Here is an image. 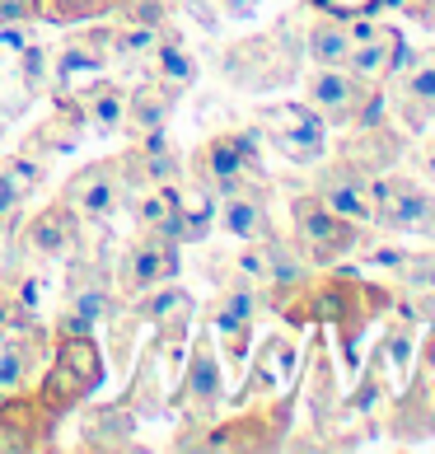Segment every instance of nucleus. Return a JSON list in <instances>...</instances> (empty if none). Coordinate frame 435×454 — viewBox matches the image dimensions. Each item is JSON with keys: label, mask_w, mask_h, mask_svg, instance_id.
Here are the masks:
<instances>
[{"label": "nucleus", "mask_w": 435, "mask_h": 454, "mask_svg": "<svg viewBox=\"0 0 435 454\" xmlns=\"http://www.w3.org/2000/svg\"><path fill=\"white\" fill-rule=\"evenodd\" d=\"M98 384H104V347L89 333H61L52 347L43 380H38V398L52 408L57 417H66L71 408H80Z\"/></svg>", "instance_id": "obj_1"}, {"label": "nucleus", "mask_w": 435, "mask_h": 454, "mask_svg": "<svg viewBox=\"0 0 435 454\" xmlns=\"http://www.w3.org/2000/svg\"><path fill=\"white\" fill-rule=\"evenodd\" d=\"M291 225H295V244L309 258V267H332L361 244V225L338 215V211H328L314 192L291 201Z\"/></svg>", "instance_id": "obj_2"}, {"label": "nucleus", "mask_w": 435, "mask_h": 454, "mask_svg": "<svg viewBox=\"0 0 435 454\" xmlns=\"http://www.w3.org/2000/svg\"><path fill=\"white\" fill-rule=\"evenodd\" d=\"M379 85H365L346 66H319L309 75V108L332 127H370L379 117Z\"/></svg>", "instance_id": "obj_3"}, {"label": "nucleus", "mask_w": 435, "mask_h": 454, "mask_svg": "<svg viewBox=\"0 0 435 454\" xmlns=\"http://www.w3.org/2000/svg\"><path fill=\"white\" fill-rule=\"evenodd\" d=\"M370 207H375L370 225L389 234H435V197L403 174H375Z\"/></svg>", "instance_id": "obj_4"}, {"label": "nucleus", "mask_w": 435, "mask_h": 454, "mask_svg": "<svg viewBox=\"0 0 435 454\" xmlns=\"http://www.w3.org/2000/svg\"><path fill=\"white\" fill-rule=\"evenodd\" d=\"M258 169H262V160H258V131H225V137H211L192 155L197 183H206V188L221 192V197L248 188V178H258Z\"/></svg>", "instance_id": "obj_5"}, {"label": "nucleus", "mask_w": 435, "mask_h": 454, "mask_svg": "<svg viewBox=\"0 0 435 454\" xmlns=\"http://www.w3.org/2000/svg\"><path fill=\"white\" fill-rule=\"evenodd\" d=\"M127 197V178H122V160H98V164H85L66 178L61 188V201L71 207L80 221H94V225H108L117 207Z\"/></svg>", "instance_id": "obj_6"}, {"label": "nucleus", "mask_w": 435, "mask_h": 454, "mask_svg": "<svg viewBox=\"0 0 435 454\" xmlns=\"http://www.w3.org/2000/svg\"><path fill=\"white\" fill-rule=\"evenodd\" d=\"M258 122L267 127V137L276 141V150L295 164H319L323 145H328V122L319 108L309 104H272L258 113Z\"/></svg>", "instance_id": "obj_7"}, {"label": "nucleus", "mask_w": 435, "mask_h": 454, "mask_svg": "<svg viewBox=\"0 0 435 454\" xmlns=\"http://www.w3.org/2000/svg\"><path fill=\"white\" fill-rule=\"evenodd\" d=\"M178 277V239L169 234H155V230H141V239L122 254V267H117V291L127 300H136L155 286L174 281Z\"/></svg>", "instance_id": "obj_8"}, {"label": "nucleus", "mask_w": 435, "mask_h": 454, "mask_svg": "<svg viewBox=\"0 0 435 454\" xmlns=\"http://www.w3.org/2000/svg\"><path fill=\"white\" fill-rule=\"evenodd\" d=\"M57 431V412L38 394H10L0 398V454L14 450H47Z\"/></svg>", "instance_id": "obj_9"}, {"label": "nucleus", "mask_w": 435, "mask_h": 454, "mask_svg": "<svg viewBox=\"0 0 435 454\" xmlns=\"http://www.w3.org/2000/svg\"><path fill=\"white\" fill-rule=\"evenodd\" d=\"M221 398H225V375H221V361H215L211 338L202 333V338L192 342L188 370H183V380H178L174 408H183V412L192 417V422H206V417L221 408Z\"/></svg>", "instance_id": "obj_10"}, {"label": "nucleus", "mask_w": 435, "mask_h": 454, "mask_svg": "<svg viewBox=\"0 0 435 454\" xmlns=\"http://www.w3.org/2000/svg\"><path fill=\"white\" fill-rule=\"evenodd\" d=\"M314 197H319L328 211H338V215H346V221H356V225H370V221H375L370 174H365L356 160L323 164L319 178H314Z\"/></svg>", "instance_id": "obj_11"}, {"label": "nucleus", "mask_w": 435, "mask_h": 454, "mask_svg": "<svg viewBox=\"0 0 435 454\" xmlns=\"http://www.w3.org/2000/svg\"><path fill=\"white\" fill-rule=\"evenodd\" d=\"M389 80H398L393 85V108H398V117H403V127L426 131L435 122V52L408 57Z\"/></svg>", "instance_id": "obj_12"}, {"label": "nucleus", "mask_w": 435, "mask_h": 454, "mask_svg": "<svg viewBox=\"0 0 435 454\" xmlns=\"http://www.w3.org/2000/svg\"><path fill=\"white\" fill-rule=\"evenodd\" d=\"M412 52H408V43H403V33H398L393 24H379L365 43L351 47V57H346V71L365 80V85H384L398 66H403Z\"/></svg>", "instance_id": "obj_13"}, {"label": "nucleus", "mask_w": 435, "mask_h": 454, "mask_svg": "<svg viewBox=\"0 0 435 454\" xmlns=\"http://www.w3.org/2000/svg\"><path fill=\"white\" fill-rule=\"evenodd\" d=\"M253 318H258V291H253L248 281L229 286V291L211 305V324H215V333L225 338L229 361H244L248 333H253Z\"/></svg>", "instance_id": "obj_14"}, {"label": "nucleus", "mask_w": 435, "mask_h": 454, "mask_svg": "<svg viewBox=\"0 0 435 454\" xmlns=\"http://www.w3.org/2000/svg\"><path fill=\"white\" fill-rule=\"evenodd\" d=\"M80 215L66 207V201H57V207H47V211H38L28 221V230H24V244L33 248L38 258H61V254H71V248L80 244Z\"/></svg>", "instance_id": "obj_15"}, {"label": "nucleus", "mask_w": 435, "mask_h": 454, "mask_svg": "<svg viewBox=\"0 0 435 454\" xmlns=\"http://www.w3.org/2000/svg\"><path fill=\"white\" fill-rule=\"evenodd\" d=\"M75 98L80 117H85V131H94V137H113V131L127 127V90L113 85V80H89Z\"/></svg>", "instance_id": "obj_16"}, {"label": "nucleus", "mask_w": 435, "mask_h": 454, "mask_svg": "<svg viewBox=\"0 0 435 454\" xmlns=\"http://www.w3.org/2000/svg\"><path fill=\"white\" fill-rule=\"evenodd\" d=\"M131 431H136V417H131L127 403H104V408L85 412V435H80V450H127Z\"/></svg>", "instance_id": "obj_17"}, {"label": "nucleus", "mask_w": 435, "mask_h": 454, "mask_svg": "<svg viewBox=\"0 0 435 454\" xmlns=\"http://www.w3.org/2000/svg\"><path fill=\"white\" fill-rule=\"evenodd\" d=\"M215 225H221L229 239H267L272 234V225H267V211H262V201L258 197H248L244 188L239 192H225V201L215 207Z\"/></svg>", "instance_id": "obj_18"}, {"label": "nucleus", "mask_w": 435, "mask_h": 454, "mask_svg": "<svg viewBox=\"0 0 435 454\" xmlns=\"http://www.w3.org/2000/svg\"><path fill=\"white\" fill-rule=\"evenodd\" d=\"M136 221H141V230L169 234V239L183 244V192H178V183H155V188L136 201Z\"/></svg>", "instance_id": "obj_19"}, {"label": "nucleus", "mask_w": 435, "mask_h": 454, "mask_svg": "<svg viewBox=\"0 0 435 454\" xmlns=\"http://www.w3.org/2000/svg\"><path fill=\"white\" fill-rule=\"evenodd\" d=\"M174 104H178V90H174V85H164V80H150V85H141V90H131V94H127V127L155 131V127L169 122Z\"/></svg>", "instance_id": "obj_20"}, {"label": "nucleus", "mask_w": 435, "mask_h": 454, "mask_svg": "<svg viewBox=\"0 0 435 454\" xmlns=\"http://www.w3.org/2000/svg\"><path fill=\"white\" fill-rule=\"evenodd\" d=\"M131 314L136 318H145V324H188L192 318V295L183 291V286H174V281H164V286H155V291H145V295H136L131 300Z\"/></svg>", "instance_id": "obj_21"}, {"label": "nucleus", "mask_w": 435, "mask_h": 454, "mask_svg": "<svg viewBox=\"0 0 435 454\" xmlns=\"http://www.w3.org/2000/svg\"><path fill=\"white\" fill-rule=\"evenodd\" d=\"M43 188V169L33 160H0V215L19 211Z\"/></svg>", "instance_id": "obj_22"}, {"label": "nucleus", "mask_w": 435, "mask_h": 454, "mask_svg": "<svg viewBox=\"0 0 435 454\" xmlns=\"http://www.w3.org/2000/svg\"><path fill=\"white\" fill-rule=\"evenodd\" d=\"M309 61L314 66H346L351 57V33H346V20H332V14H323L319 24L309 28Z\"/></svg>", "instance_id": "obj_23"}, {"label": "nucleus", "mask_w": 435, "mask_h": 454, "mask_svg": "<svg viewBox=\"0 0 435 454\" xmlns=\"http://www.w3.org/2000/svg\"><path fill=\"white\" fill-rule=\"evenodd\" d=\"M80 137H85V117H80L75 98H61L57 104V117H47V122L38 127V137H33V150H71Z\"/></svg>", "instance_id": "obj_24"}, {"label": "nucleus", "mask_w": 435, "mask_h": 454, "mask_svg": "<svg viewBox=\"0 0 435 454\" xmlns=\"http://www.w3.org/2000/svg\"><path fill=\"white\" fill-rule=\"evenodd\" d=\"M38 342H43V338L28 328L24 338H14V342L0 347V398L19 394L24 384H28V365L38 361V356H33V347H38Z\"/></svg>", "instance_id": "obj_25"}, {"label": "nucleus", "mask_w": 435, "mask_h": 454, "mask_svg": "<svg viewBox=\"0 0 435 454\" xmlns=\"http://www.w3.org/2000/svg\"><path fill=\"white\" fill-rule=\"evenodd\" d=\"M159 24H141V20H127V24H117L108 28V52L117 61H145L150 52L159 47Z\"/></svg>", "instance_id": "obj_26"}, {"label": "nucleus", "mask_w": 435, "mask_h": 454, "mask_svg": "<svg viewBox=\"0 0 435 454\" xmlns=\"http://www.w3.org/2000/svg\"><path fill=\"white\" fill-rule=\"evenodd\" d=\"M104 314H108V286L89 281V286H80V291L71 295V309H66V318L57 324V333H89Z\"/></svg>", "instance_id": "obj_27"}, {"label": "nucleus", "mask_w": 435, "mask_h": 454, "mask_svg": "<svg viewBox=\"0 0 435 454\" xmlns=\"http://www.w3.org/2000/svg\"><path fill=\"white\" fill-rule=\"evenodd\" d=\"M113 52H108V28H94L89 38H75L71 47L61 52V61H57V71H61V80H75L80 71H98Z\"/></svg>", "instance_id": "obj_28"}, {"label": "nucleus", "mask_w": 435, "mask_h": 454, "mask_svg": "<svg viewBox=\"0 0 435 454\" xmlns=\"http://www.w3.org/2000/svg\"><path fill=\"white\" fill-rule=\"evenodd\" d=\"M150 61H155V80H164V85H174V90L192 85V75H197V61L188 57V47H183L178 38H159Z\"/></svg>", "instance_id": "obj_29"}, {"label": "nucleus", "mask_w": 435, "mask_h": 454, "mask_svg": "<svg viewBox=\"0 0 435 454\" xmlns=\"http://www.w3.org/2000/svg\"><path fill=\"white\" fill-rule=\"evenodd\" d=\"M291 342L286 338H267L262 351H258V370H253V380H248V394H258L262 384H272V380H286L291 375Z\"/></svg>", "instance_id": "obj_30"}, {"label": "nucleus", "mask_w": 435, "mask_h": 454, "mask_svg": "<svg viewBox=\"0 0 435 454\" xmlns=\"http://www.w3.org/2000/svg\"><path fill=\"white\" fill-rule=\"evenodd\" d=\"M211 225H215V201H211V188H206V192L183 197V244L206 239Z\"/></svg>", "instance_id": "obj_31"}, {"label": "nucleus", "mask_w": 435, "mask_h": 454, "mask_svg": "<svg viewBox=\"0 0 435 454\" xmlns=\"http://www.w3.org/2000/svg\"><path fill=\"white\" fill-rule=\"evenodd\" d=\"M122 10V0H43V14H52L61 24H80V20H98V14Z\"/></svg>", "instance_id": "obj_32"}, {"label": "nucleus", "mask_w": 435, "mask_h": 454, "mask_svg": "<svg viewBox=\"0 0 435 454\" xmlns=\"http://www.w3.org/2000/svg\"><path fill=\"white\" fill-rule=\"evenodd\" d=\"M38 20H47L43 0H0V28H28Z\"/></svg>", "instance_id": "obj_33"}, {"label": "nucleus", "mask_w": 435, "mask_h": 454, "mask_svg": "<svg viewBox=\"0 0 435 454\" xmlns=\"http://www.w3.org/2000/svg\"><path fill=\"white\" fill-rule=\"evenodd\" d=\"M309 5L332 14V20H361V14H379L389 0H309Z\"/></svg>", "instance_id": "obj_34"}, {"label": "nucleus", "mask_w": 435, "mask_h": 454, "mask_svg": "<svg viewBox=\"0 0 435 454\" xmlns=\"http://www.w3.org/2000/svg\"><path fill=\"white\" fill-rule=\"evenodd\" d=\"M403 277L412 286H422V291L435 295V254H416V258H403Z\"/></svg>", "instance_id": "obj_35"}, {"label": "nucleus", "mask_w": 435, "mask_h": 454, "mask_svg": "<svg viewBox=\"0 0 435 454\" xmlns=\"http://www.w3.org/2000/svg\"><path fill=\"white\" fill-rule=\"evenodd\" d=\"M10 328H24V305H19V291L0 286V338H5Z\"/></svg>", "instance_id": "obj_36"}, {"label": "nucleus", "mask_w": 435, "mask_h": 454, "mask_svg": "<svg viewBox=\"0 0 435 454\" xmlns=\"http://www.w3.org/2000/svg\"><path fill=\"white\" fill-rule=\"evenodd\" d=\"M422 160H426V174H431V183H435V137L426 141V150H422Z\"/></svg>", "instance_id": "obj_37"}, {"label": "nucleus", "mask_w": 435, "mask_h": 454, "mask_svg": "<svg viewBox=\"0 0 435 454\" xmlns=\"http://www.w3.org/2000/svg\"><path fill=\"white\" fill-rule=\"evenodd\" d=\"M431 52H435V47H431Z\"/></svg>", "instance_id": "obj_38"}]
</instances>
